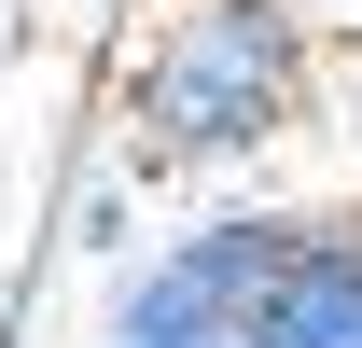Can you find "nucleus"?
<instances>
[{
	"instance_id": "nucleus-1",
	"label": "nucleus",
	"mask_w": 362,
	"mask_h": 348,
	"mask_svg": "<svg viewBox=\"0 0 362 348\" xmlns=\"http://www.w3.org/2000/svg\"><path fill=\"white\" fill-rule=\"evenodd\" d=\"M307 112V14L293 0H168L126 70V168H237Z\"/></svg>"
},
{
	"instance_id": "nucleus-2",
	"label": "nucleus",
	"mask_w": 362,
	"mask_h": 348,
	"mask_svg": "<svg viewBox=\"0 0 362 348\" xmlns=\"http://www.w3.org/2000/svg\"><path fill=\"white\" fill-rule=\"evenodd\" d=\"M293 237H307V209H209V223H181L153 265H126L112 348H237V320L265 306Z\"/></svg>"
},
{
	"instance_id": "nucleus-3",
	"label": "nucleus",
	"mask_w": 362,
	"mask_h": 348,
	"mask_svg": "<svg viewBox=\"0 0 362 348\" xmlns=\"http://www.w3.org/2000/svg\"><path fill=\"white\" fill-rule=\"evenodd\" d=\"M237 348H362V209H320L293 237V265L237 320Z\"/></svg>"
},
{
	"instance_id": "nucleus-4",
	"label": "nucleus",
	"mask_w": 362,
	"mask_h": 348,
	"mask_svg": "<svg viewBox=\"0 0 362 348\" xmlns=\"http://www.w3.org/2000/svg\"><path fill=\"white\" fill-rule=\"evenodd\" d=\"M70 237H84V251H98V265L126 251V168H98V181H84V195H70Z\"/></svg>"
},
{
	"instance_id": "nucleus-5",
	"label": "nucleus",
	"mask_w": 362,
	"mask_h": 348,
	"mask_svg": "<svg viewBox=\"0 0 362 348\" xmlns=\"http://www.w3.org/2000/svg\"><path fill=\"white\" fill-rule=\"evenodd\" d=\"M334 14H362V0H334Z\"/></svg>"
}]
</instances>
